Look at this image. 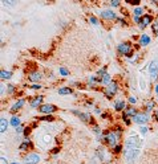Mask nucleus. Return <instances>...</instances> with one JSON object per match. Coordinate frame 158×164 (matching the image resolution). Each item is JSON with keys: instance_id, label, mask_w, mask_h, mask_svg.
<instances>
[{"instance_id": "nucleus-27", "label": "nucleus", "mask_w": 158, "mask_h": 164, "mask_svg": "<svg viewBox=\"0 0 158 164\" xmlns=\"http://www.w3.org/2000/svg\"><path fill=\"white\" fill-rule=\"evenodd\" d=\"M154 109V102H147L146 103V110L147 111H151Z\"/></svg>"}, {"instance_id": "nucleus-42", "label": "nucleus", "mask_w": 158, "mask_h": 164, "mask_svg": "<svg viewBox=\"0 0 158 164\" xmlns=\"http://www.w3.org/2000/svg\"><path fill=\"white\" fill-rule=\"evenodd\" d=\"M118 23H119V24H122V25H125V24H126V21H125L123 19H119V17H118Z\"/></svg>"}, {"instance_id": "nucleus-19", "label": "nucleus", "mask_w": 158, "mask_h": 164, "mask_svg": "<svg viewBox=\"0 0 158 164\" xmlns=\"http://www.w3.org/2000/svg\"><path fill=\"white\" fill-rule=\"evenodd\" d=\"M11 77H12L11 72H5V70H1V72H0V78H1V80H9Z\"/></svg>"}, {"instance_id": "nucleus-38", "label": "nucleus", "mask_w": 158, "mask_h": 164, "mask_svg": "<svg viewBox=\"0 0 158 164\" xmlns=\"http://www.w3.org/2000/svg\"><path fill=\"white\" fill-rule=\"evenodd\" d=\"M146 132H147V127L142 126L141 127V134H146Z\"/></svg>"}, {"instance_id": "nucleus-23", "label": "nucleus", "mask_w": 158, "mask_h": 164, "mask_svg": "<svg viewBox=\"0 0 158 164\" xmlns=\"http://www.w3.org/2000/svg\"><path fill=\"white\" fill-rule=\"evenodd\" d=\"M97 156L100 160H105V151L102 148H98L97 150Z\"/></svg>"}, {"instance_id": "nucleus-2", "label": "nucleus", "mask_w": 158, "mask_h": 164, "mask_svg": "<svg viewBox=\"0 0 158 164\" xmlns=\"http://www.w3.org/2000/svg\"><path fill=\"white\" fill-rule=\"evenodd\" d=\"M141 139H139V136L137 135L135 132H131L130 136L127 138L126 140V147L127 148H141Z\"/></svg>"}, {"instance_id": "nucleus-33", "label": "nucleus", "mask_w": 158, "mask_h": 164, "mask_svg": "<svg viewBox=\"0 0 158 164\" xmlns=\"http://www.w3.org/2000/svg\"><path fill=\"white\" fill-rule=\"evenodd\" d=\"M89 20H90V23H92V24H94V25H98V20H97L96 17H93V16H92Z\"/></svg>"}, {"instance_id": "nucleus-30", "label": "nucleus", "mask_w": 158, "mask_h": 164, "mask_svg": "<svg viewBox=\"0 0 158 164\" xmlns=\"http://www.w3.org/2000/svg\"><path fill=\"white\" fill-rule=\"evenodd\" d=\"M113 148H114V151H113L114 153H118V152H121V151H122V147H121L119 144H117L116 147H113Z\"/></svg>"}, {"instance_id": "nucleus-5", "label": "nucleus", "mask_w": 158, "mask_h": 164, "mask_svg": "<svg viewBox=\"0 0 158 164\" xmlns=\"http://www.w3.org/2000/svg\"><path fill=\"white\" fill-rule=\"evenodd\" d=\"M149 72H150V77L153 80H157L158 78V60L150 62V66H149Z\"/></svg>"}, {"instance_id": "nucleus-26", "label": "nucleus", "mask_w": 158, "mask_h": 164, "mask_svg": "<svg viewBox=\"0 0 158 164\" xmlns=\"http://www.w3.org/2000/svg\"><path fill=\"white\" fill-rule=\"evenodd\" d=\"M142 12H143L142 8H141V7H137V8L134 9V12H133V13H134V15L138 17V16H141V13H142Z\"/></svg>"}, {"instance_id": "nucleus-48", "label": "nucleus", "mask_w": 158, "mask_h": 164, "mask_svg": "<svg viewBox=\"0 0 158 164\" xmlns=\"http://www.w3.org/2000/svg\"><path fill=\"white\" fill-rule=\"evenodd\" d=\"M154 115H155V119H158V110L155 111V114H154Z\"/></svg>"}, {"instance_id": "nucleus-40", "label": "nucleus", "mask_w": 158, "mask_h": 164, "mask_svg": "<svg viewBox=\"0 0 158 164\" xmlns=\"http://www.w3.org/2000/svg\"><path fill=\"white\" fill-rule=\"evenodd\" d=\"M40 88H41V86H40V85H37V84H33V85H32V89H35V90H39Z\"/></svg>"}, {"instance_id": "nucleus-22", "label": "nucleus", "mask_w": 158, "mask_h": 164, "mask_svg": "<svg viewBox=\"0 0 158 164\" xmlns=\"http://www.w3.org/2000/svg\"><path fill=\"white\" fill-rule=\"evenodd\" d=\"M101 80H102V84L106 85V86H108L109 84H112V82H110V81H112V80H110V76H109L108 73H106L104 77H101Z\"/></svg>"}, {"instance_id": "nucleus-50", "label": "nucleus", "mask_w": 158, "mask_h": 164, "mask_svg": "<svg viewBox=\"0 0 158 164\" xmlns=\"http://www.w3.org/2000/svg\"><path fill=\"white\" fill-rule=\"evenodd\" d=\"M12 164H19V163H12Z\"/></svg>"}, {"instance_id": "nucleus-8", "label": "nucleus", "mask_w": 158, "mask_h": 164, "mask_svg": "<svg viewBox=\"0 0 158 164\" xmlns=\"http://www.w3.org/2000/svg\"><path fill=\"white\" fill-rule=\"evenodd\" d=\"M117 92H118V86H117L116 82H112V84H109L108 86H106V92H105V96L108 97V98H110V97L114 96Z\"/></svg>"}, {"instance_id": "nucleus-46", "label": "nucleus", "mask_w": 158, "mask_h": 164, "mask_svg": "<svg viewBox=\"0 0 158 164\" xmlns=\"http://www.w3.org/2000/svg\"><path fill=\"white\" fill-rule=\"evenodd\" d=\"M94 111H96V114H101V110H100V109H96Z\"/></svg>"}, {"instance_id": "nucleus-29", "label": "nucleus", "mask_w": 158, "mask_h": 164, "mask_svg": "<svg viewBox=\"0 0 158 164\" xmlns=\"http://www.w3.org/2000/svg\"><path fill=\"white\" fill-rule=\"evenodd\" d=\"M41 121H46V122H50V121H53V117H50V115H45V117H42L40 118Z\"/></svg>"}, {"instance_id": "nucleus-17", "label": "nucleus", "mask_w": 158, "mask_h": 164, "mask_svg": "<svg viewBox=\"0 0 158 164\" xmlns=\"http://www.w3.org/2000/svg\"><path fill=\"white\" fill-rule=\"evenodd\" d=\"M7 127H8V122H7V119L1 118V119H0V131H1V134L7 131Z\"/></svg>"}, {"instance_id": "nucleus-21", "label": "nucleus", "mask_w": 158, "mask_h": 164, "mask_svg": "<svg viewBox=\"0 0 158 164\" xmlns=\"http://www.w3.org/2000/svg\"><path fill=\"white\" fill-rule=\"evenodd\" d=\"M114 109H116L117 111H122L123 109H125V102H123V101H118V102H116Z\"/></svg>"}, {"instance_id": "nucleus-45", "label": "nucleus", "mask_w": 158, "mask_h": 164, "mask_svg": "<svg viewBox=\"0 0 158 164\" xmlns=\"http://www.w3.org/2000/svg\"><path fill=\"white\" fill-rule=\"evenodd\" d=\"M24 134H25V135H28V134H29V128H25V130H24Z\"/></svg>"}, {"instance_id": "nucleus-31", "label": "nucleus", "mask_w": 158, "mask_h": 164, "mask_svg": "<svg viewBox=\"0 0 158 164\" xmlns=\"http://www.w3.org/2000/svg\"><path fill=\"white\" fill-rule=\"evenodd\" d=\"M60 73H61V76H68L69 74V72L65 68H60Z\"/></svg>"}, {"instance_id": "nucleus-36", "label": "nucleus", "mask_w": 158, "mask_h": 164, "mask_svg": "<svg viewBox=\"0 0 158 164\" xmlns=\"http://www.w3.org/2000/svg\"><path fill=\"white\" fill-rule=\"evenodd\" d=\"M25 130V128H23V127L21 126H19V127H16V132L17 134H20V132H23V131Z\"/></svg>"}, {"instance_id": "nucleus-18", "label": "nucleus", "mask_w": 158, "mask_h": 164, "mask_svg": "<svg viewBox=\"0 0 158 164\" xmlns=\"http://www.w3.org/2000/svg\"><path fill=\"white\" fill-rule=\"evenodd\" d=\"M9 124H11L12 127H19L20 126V119L17 118V117H12L11 121H9Z\"/></svg>"}, {"instance_id": "nucleus-1", "label": "nucleus", "mask_w": 158, "mask_h": 164, "mask_svg": "<svg viewBox=\"0 0 158 164\" xmlns=\"http://www.w3.org/2000/svg\"><path fill=\"white\" fill-rule=\"evenodd\" d=\"M139 152H141V148H127L125 147L123 150V156L126 159V161L129 164H133L134 161H137L139 156Z\"/></svg>"}, {"instance_id": "nucleus-7", "label": "nucleus", "mask_w": 158, "mask_h": 164, "mask_svg": "<svg viewBox=\"0 0 158 164\" xmlns=\"http://www.w3.org/2000/svg\"><path fill=\"white\" fill-rule=\"evenodd\" d=\"M40 161V156L37 155V153H29V155H27V156L24 157V163L25 164H37Z\"/></svg>"}, {"instance_id": "nucleus-39", "label": "nucleus", "mask_w": 158, "mask_h": 164, "mask_svg": "<svg viewBox=\"0 0 158 164\" xmlns=\"http://www.w3.org/2000/svg\"><path fill=\"white\" fill-rule=\"evenodd\" d=\"M114 134L117 135V138H119V136H121V128H117V130L114 131Z\"/></svg>"}, {"instance_id": "nucleus-10", "label": "nucleus", "mask_w": 158, "mask_h": 164, "mask_svg": "<svg viewBox=\"0 0 158 164\" xmlns=\"http://www.w3.org/2000/svg\"><path fill=\"white\" fill-rule=\"evenodd\" d=\"M73 114L78 115V117H80V119H81V121H84V122H92V117H90L88 113H80V111L73 110Z\"/></svg>"}, {"instance_id": "nucleus-25", "label": "nucleus", "mask_w": 158, "mask_h": 164, "mask_svg": "<svg viewBox=\"0 0 158 164\" xmlns=\"http://www.w3.org/2000/svg\"><path fill=\"white\" fill-rule=\"evenodd\" d=\"M151 31H153V33H154L155 36H158V20L154 24H151Z\"/></svg>"}, {"instance_id": "nucleus-20", "label": "nucleus", "mask_w": 158, "mask_h": 164, "mask_svg": "<svg viewBox=\"0 0 158 164\" xmlns=\"http://www.w3.org/2000/svg\"><path fill=\"white\" fill-rule=\"evenodd\" d=\"M29 80H31L32 82H37V81L41 80V74H40V73H32L31 76H29Z\"/></svg>"}, {"instance_id": "nucleus-32", "label": "nucleus", "mask_w": 158, "mask_h": 164, "mask_svg": "<svg viewBox=\"0 0 158 164\" xmlns=\"http://www.w3.org/2000/svg\"><path fill=\"white\" fill-rule=\"evenodd\" d=\"M110 5H112V7H118L119 1L118 0H112V1H110Z\"/></svg>"}, {"instance_id": "nucleus-4", "label": "nucleus", "mask_w": 158, "mask_h": 164, "mask_svg": "<svg viewBox=\"0 0 158 164\" xmlns=\"http://www.w3.org/2000/svg\"><path fill=\"white\" fill-rule=\"evenodd\" d=\"M105 142H106L110 147H116L117 142H118V138H117V135L114 132H108L105 135Z\"/></svg>"}, {"instance_id": "nucleus-3", "label": "nucleus", "mask_w": 158, "mask_h": 164, "mask_svg": "<svg viewBox=\"0 0 158 164\" xmlns=\"http://www.w3.org/2000/svg\"><path fill=\"white\" fill-rule=\"evenodd\" d=\"M117 50H118L121 54H123V56H130L131 45L127 44V42H122V44H119V45L117 46Z\"/></svg>"}, {"instance_id": "nucleus-44", "label": "nucleus", "mask_w": 158, "mask_h": 164, "mask_svg": "<svg viewBox=\"0 0 158 164\" xmlns=\"http://www.w3.org/2000/svg\"><path fill=\"white\" fill-rule=\"evenodd\" d=\"M0 92H1V96H3V93L5 92V86H3V85H1V90H0Z\"/></svg>"}, {"instance_id": "nucleus-37", "label": "nucleus", "mask_w": 158, "mask_h": 164, "mask_svg": "<svg viewBox=\"0 0 158 164\" xmlns=\"http://www.w3.org/2000/svg\"><path fill=\"white\" fill-rule=\"evenodd\" d=\"M12 92H15V86H13V85H9V86H8V93H12Z\"/></svg>"}, {"instance_id": "nucleus-35", "label": "nucleus", "mask_w": 158, "mask_h": 164, "mask_svg": "<svg viewBox=\"0 0 158 164\" xmlns=\"http://www.w3.org/2000/svg\"><path fill=\"white\" fill-rule=\"evenodd\" d=\"M127 3H130V4H133V5H137L138 3H141L139 0H127Z\"/></svg>"}, {"instance_id": "nucleus-24", "label": "nucleus", "mask_w": 158, "mask_h": 164, "mask_svg": "<svg viewBox=\"0 0 158 164\" xmlns=\"http://www.w3.org/2000/svg\"><path fill=\"white\" fill-rule=\"evenodd\" d=\"M72 93V89L70 88H61L58 89V94H70Z\"/></svg>"}, {"instance_id": "nucleus-28", "label": "nucleus", "mask_w": 158, "mask_h": 164, "mask_svg": "<svg viewBox=\"0 0 158 164\" xmlns=\"http://www.w3.org/2000/svg\"><path fill=\"white\" fill-rule=\"evenodd\" d=\"M1 3H3L4 5H8V7H13V5H15V1H8V0H4Z\"/></svg>"}, {"instance_id": "nucleus-15", "label": "nucleus", "mask_w": 158, "mask_h": 164, "mask_svg": "<svg viewBox=\"0 0 158 164\" xmlns=\"http://www.w3.org/2000/svg\"><path fill=\"white\" fill-rule=\"evenodd\" d=\"M149 42H150V37H149L147 34H141L139 44H141L142 46H145V45H149Z\"/></svg>"}, {"instance_id": "nucleus-43", "label": "nucleus", "mask_w": 158, "mask_h": 164, "mask_svg": "<svg viewBox=\"0 0 158 164\" xmlns=\"http://www.w3.org/2000/svg\"><path fill=\"white\" fill-rule=\"evenodd\" d=\"M1 164H8V163H7V159H5V157H1Z\"/></svg>"}, {"instance_id": "nucleus-47", "label": "nucleus", "mask_w": 158, "mask_h": 164, "mask_svg": "<svg viewBox=\"0 0 158 164\" xmlns=\"http://www.w3.org/2000/svg\"><path fill=\"white\" fill-rule=\"evenodd\" d=\"M58 152V148H54L53 151H52V153H57Z\"/></svg>"}, {"instance_id": "nucleus-41", "label": "nucleus", "mask_w": 158, "mask_h": 164, "mask_svg": "<svg viewBox=\"0 0 158 164\" xmlns=\"http://www.w3.org/2000/svg\"><path fill=\"white\" fill-rule=\"evenodd\" d=\"M129 102H130V103H135V102H137V99H135L134 97H130V98H129Z\"/></svg>"}, {"instance_id": "nucleus-9", "label": "nucleus", "mask_w": 158, "mask_h": 164, "mask_svg": "<svg viewBox=\"0 0 158 164\" xmlns=\"http://www.w3.org/2000/svg\"><path fill=\"white\" fill-rule=\"evenodd\" d=\"M39 110L41 111L42 114L49 115V114H52V113H54V111H56V106H53V105H49V103H45V105H41V106H40Z\"/></svg>"}, {"instance_id": "nucleus-11", "label": "nucleus", "mask_w": 158, "mask_h": 164, "mask_svg": "<svg viewBox=\"0 0 158 164\" xmlns=\"http://www.w3.org/2000/svg\"><path fill=\"white\" fill-rule=\"evenodd\" d=\"M149 24H151V16L150 15H143L141 17V23H139V27L141 28H145L147 27Z\"/></svg>"}, {"instance_id": "nucleus-13", "label": "nucleus", "mask_w": 158, "mask_h": 164, "mask_svg": "<svg viewBox=\"0 0 158 164\" xmlns=\"http://www.w3.org/2000/svg\"><path fill=\"white\" fill-rule=\"evenodd\" d=\"M101 17H104V19H109V20H113V19H116L117 16L116 13L113 11H104V12H101Z\"/></svg>"}, {"instance_id": "nucleus-34", "label": "nucleus", "mask_w": 158, "mask_h": 164, "mask_svg": "<svg viewBox=\"0 0 158 164\" xmlns=\"http://www.w3.org/2000/svg\"><path fill=\"white\" fill-rule=\"evenodd\" d=\"M93 131H94L97 135H100V134H101V128H100L98 126H94V127H93Z\"/></svg>"}, {"instance_id": "nucleus-16", "label": "nucleus", "mask_w": 158, "mask_h": 164, "mask_svg": "<svg viewBox=\"0 0 158 164\" xmlns=\"http://www.w3.org/2000/svg\"><path fill=\"white\" fill-rule=\"evenodd\" d=\"M41 102H42V97L39 96V97H36L35 99H32V102H31V106L32 107H37V106H41Z\"/></svg>"}, {"instance_id": "nucleus-49", "label": "nucleus", "mask_w": 158, "mask_h": 164, "mask_svg": "<svg viewBox=\"0 0 158 164\" xmlns=\"http://www.w3.org/2000/svg\"><path fill=\"white\" fill-rule=\"evenodd\" d=\"M155 93H157V94H158V85H157V86H155Z\"/></svg>"}, {"instance_id": "nucleus-12", "label": "nucleus", "mask_w": 158, "mask_h": 164, "mask_svg": "<svg viewBox=\"0 0 158 164\" xmlns=\"http://www.w3.org/2000/svg\"><path fill=\"white\" fill-rule=\"evenodd\" d=\"M29 147H32V142L29 140V138H25L23 140V143L20 144V151H27Z\"/></svg>"}, {"instance_id": "nucleus-6", "label": "nucleus", "mask_w": 158, "mask_h": 164, "mask_svg": "<svg viewBox=\"0 0 158 164\" xmlns=\"http://www.w3.org/2000/svg\"><path fill=\"white\" fill-rule=\"evenodd\" d=\"M149 119H150L149 118V114H146V113H138V114L133 118V121H134L135 123H138V124H143V123H146Z\"/></svg>"}, {"instance_id": "nucleus-14", "label": "nucleus", "mask_w": 158, "mask_h": 164, "mask_svg": "<svg viewBox=\"0 0 158 164\" xmlns=\"http://www.w3.org/2000/svg\"><path fill=\"white\" fill-rule=\"evenodd\" d=\"M24 103H25V99H20V101H17V102H16L15 105L11 107V111H17V110H20V109L24 106Z\"/></svg>"}]
</instances>
